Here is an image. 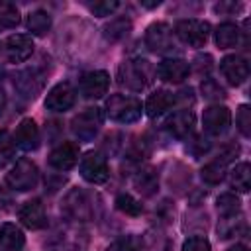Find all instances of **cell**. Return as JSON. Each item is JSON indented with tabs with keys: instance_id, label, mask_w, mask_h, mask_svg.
<instances>
[{
	"instance_id": "cell-1",
	"label": "cell",
	"mask_w": 251,
	"mask_h": 251,
	"mask_svg": "<svg viewBox=\"0 0 251 251\" xmlns=\"http://www.w3.org/2000/svg\"><path fill=\"white\" fill-rule=\"evenodd\" d=\"M153 67L145 59H127L120 65L118 69V78L120 84L129 88V90H143L151 80H153Z\"/></svg>"
},
{
	"instance_id": "cell-2",
	"label": "cell",
	"mask_w": 251,
	"mask_h": 251,
	"mask_svg": "<svg viewBox=\"0 0 251 251\" xmlns=\"http://www.w3.org/2000/svg\"><path fill=\"white\" fill-rule=\"evenodd\" d=\"M141 102L133 96H124V94H112L106 102V114L120 124H131L141 118Z\"/></svg>"
},
{
	"instance_id": "cell-3",
	"label": "cell",
	"mask_w": 251,
	"mask_h": 251,
	"mask_svg": "<svg viewBox=\"0 0 251 251\" xmlns=\"http://www.w3.org/2000/svg\"><path fill=\"white\" fill-rule=\"evenodd\" d=\"M39 180V169L33 161L29 159H20L16 161V165L10 169V173L6 175V182L10 188L18 190V192H25L35 188Z\"/></svg>"
},
{
	"instance_id": "cell-4",
	"label": "cell",
	"mask_w": 251,
	"mask_h": 251,
	"mask_svg": "<svg viewBox=\"0 0 251 251\" xmlns=\"http://www.w3.org/2000/svg\"><path fill=\"white\" fill-rule=\"evenodd\" d=\"M102 110L92 106V108H84L82 112H78L73 122H71V131L75 133V137H78L80 141H90L96 137V133L100 131L102 126Z\"/></svg>"
},
{
	"instance_id": "cell-5",
	"label": "cell",
	"mask_w": 251,
	"mask_h": 251,
	"mask_svg": "<svg viewBox=\"0 0 251 251\" xmlns=\"http://www.w3.org/2000/svg\"><path fill=\"white\" fill-rule=\"evenodd\" d=\"M176 37L190 47H204L210 37V24L204 20H180L175 25Z\"/></svg>"
},
{
	"instance_id": "cell-6",
	"label": "cell",
	"mask_w": 251,
	"mask_h": 251,
	"mask_svg": "<svg viewBox=\"0 0 251 251\" xmlns=\"http://www.w3.org/2000/svg\"><path fill=\"white\" fill-rule=\"evenodd\" d=\"M145 45L153 53H161V55H169V53L176 51V41L173 37V29L165 22H155L147 27Z\"/></svg>"
},
{
	"instance_id": "cell-7",
	"label": "cell",
	"mask_w": 251,
	"mask_h": 251,
	"mask_svg": "<svg viewBox=\"0 0 251 251\" xmlns=\"http://www.w3.org/2000/svg\"><path fill=\"white\" fill-rule=\"evenodd\" d=\"M80 175L84 180L92 182V184H102L108 180L110 171H108V163L106 157L98 151H88L82 159H80Z\"/></svg>"
},
{
	"instance_id": "cell-8",
	"label": "cell",
	"mask_w": 251,
	"mask_h": 251,
	"mask_svg": "<svg viewBox=\"0 0 251 251\" xmlns=\"http://www.w3.org/2000/svg\"><path fill=\"white\" fill-rule=\"evenodd\" d=\"M202 124H204V129L210 133V135H222L229 129V124H231V112L226 108V106H220V104H214L210 108L204 110L202 114Z\"/></svg>"
},
{
	"instance_id": "cell-9",
	"label": "cell",
	"mask_w": 251,
	"mask_h": 251,
	"mask_svg": "<svg viewBox=\"0 0 251 251\" xmlns=\"http://www.w3.org/2000/svg\"><path fill=\"white\" fill-rule=\"evenodd\" d=\"M76 100V92L69 82H59L55 84L45 98V108L51 112H67L75 106Z\"/></svg>"
},
{
	"instance_id": "cell-10",
	"label": "cell",
	"mask_w": 251,
	"mask_h": 251,
	"mask_svg": "<svg viewBox=\"0 0 251 251\" xmlns=\"http://www.w3.org/2000/svg\"><path fill=\"white\" fill-rule=\"evenodd\" d=\"M220 73L231 86H239L249 76V65L241 55H227L220 61Z\"/></svg>"
},
{
	"instance_id": "cell-11",
	"label": "cell",
	"mask_w": 251,
	"mask_h": 251,
	"mask_svg": "<svg viewBox=\"0 0 251 251\" xmlns=\"http://www.w3.org/2000/svg\"><path fill=\"white\" fill-rule=\"evenodd\" d=\"M31 53H33V39L25 33L10 35L4 43V55L10 63H22L29 59Z\"/></svg>"
},
{
	"instance_id": "cell-12",
	"label": "cell",
	"mask_w": 251,
	"mask_h": 251,
	"mask_svg": "<svg viewBox=\"0 0 251 251\" xmlns=\"http://www.w3.org/2000/svg\"><path fill=\"white\" fill-rule=\"evenodd\" d=\"M157 76L165 82H173V84H178L182 82L188 73H190V65L184 61V59H176V57H171V59H165L157 65Z\"/></svg>"
},
{
	"instance_id": "cell-13",
	"label": "cell",
	"mask_w": 251,
	"mask_h": 251,
	"mask_svg": "<svg viewBox=\"0 0 251 251\" xmlns=\"http://www.w3.org/2000/svg\"><path fill=\"white\" fill-rule=\"evenodd\" d=\"M110 76L106 71H90L80 78V92L84 98H102L108 92Z\"/></svg>"
},
{
	"instance_id": "cell-14",
	"label": "cell",
	"mask_w": 251,
	"mask_h": 251,
	"mask_svg": "<svg viewBox=\"0 0 251 251\" xmlns=\"http://www.w3.org/2000/svg\"><path fill=\"white\" fill-rule=\"evenodd\" d=\"M14 86L18 88V92L25 98H35L41 88H43V73H39L37 69H25L20 71L14 78Z\"/></svg>"
},
{
	"instance_id": "cell-15",
	"label": "cell",
	"mask_w": 251,
	"mask_h": 251,
	"mask_svg": "<svg viewBox=\"0 0 251 251\" xmlns=\"http://www.w3.org/2000/svg\"><path fill=\"white\" fill-rule=\"evenodd\" d=\"M194 126H196V120L190 110H178L165 122L167 131L178 139H188L194 131Z\"/></svg>"
},
{
	"instance_id": "cell-16",
	"label": "cell",
	"mask_w": 251,
	"mask_h": 251,
	"mask_svg": "<svg viewBox=\"0 0 251 251\" xmlns=\"http://www.w3.org/2000/svg\"><path fill=\"white\" fill-rule=\"evenodd\" d=\"M78 163V145L65 141L57 145L49 155V165L57 171H69Z\"/></svg>"
},
{
	"instance_id": "cell-17",
	"label": "cell",
	"mask_w": 251,
	"mask_h": 251,
	"mask_svg": "<svg viewBox=\"0 0 251 251\" xmlns=\"http://www.w3.org/2000/svg\"><path fill=\"white\" fill-rule=\"evenodd\" d=\"M14 141L18 147H22L24 151H35L39 147V129L35 126V122L31 118H24L16 131H14Z\"/></svg>"
},
{
	"instance_id": "cell-18",
	"label": "cell",
	"mask_w": 251,
	"mask_h": 251,
	"mask_svg": "<svg viewBox=\"0 0 251 251\" xmlns=\"http://www.w3.org/2000/svg\"><path fill=\"white\" fill-rule=\"evenodd\" d=\"M63 210H65V214H69V216L75 218V220H88L90 214H92V208H90V204H88L86 194H84L82 190H78V188H73V190L65 196V200H63Z\"/></svg>"
},
{
	"instance_id": "cell-19",
	"label": "cell",
	"mask_w": 251,
	"mask_h": 251,
	"mask_svg": "<svg viewBox=\"0 0 251 251\" xmlns=\"http://www.w3.org/2000/svg\"><path fill=\"white\" fill-rule=\"evenodd\" d=\"M18 216H20V222L25 227H29V229H41L47 224V214H45V206L41 204V200H29V202H25L20 208Z\"/></svg>"
},
{
	"instance_id": "cell-20",
	"label": "cell",
	"mask_w": 251,
	"mask_h": 251,
	"mask_svg": "<svg viewBox=\"0 0 251 251\" xmlns=\"http://www.w3.org/2000/svg\"><path fill=\"white\" fill-rule=\"evenodd\" d=\"M175 102H176V96H175L173 92L161 88V90L153 92V94L147 98V102H145V112H147L149 118H159V116H163L167 110H171Z\"/></svg>"
},
{
	"instance_id": "cell-21",
	"label": "cell",
	"mask_w": 251,
	"mask_h": 251,
	"mask_svg": "<svg viewBox=\"0 0 251 251\" xmlns=\"http://www.w3.org/2000/svg\"><path fill=\"white\" fill-rule=\"evenodd\" d=\"M25 243L24 231L16 224H4L0 227V245L6 251H20Z\"/></svg>"
},
{
	"instance_id": "cell-22",
	"label": "cell",
	"mask_w": 251,
	"mask_h": 251,
	"mask_svg": "<svg viewBox=\"0 0 251 251\" xmlns=\"http://www.w3.org/2000/svg\"><path fill=\"white\" fill-rule=\"evenodd\" d=\"M239 27L233 22H224L216 27V45L220 49H229L239 43Z\"/></svg>"
},
{
	"instance_id": "cell-23",
	"label": "cell",
	"mask_w": 251,
	"mask_h": 251,
	"mask_svg": "<svg viewBox=\"0 0 251 251\" xmlns=\"http://www.w3.org/2000/svg\"><path fill=\"white\" fill-rule=\"evenodd\" d=\"M133 184H135V188H137L143 196H153V194L157 192V188H159V176H157V173H155L151 167H147V169H141V171L135 175Z\"/></svg>"
},
{
	"instance_id": "cell-24",
	"label": "cell",
	"mask_w": 251,
	"mask_h": 251,
	"mask_svg": "<svg viewBox=\"0 0 251 251\" xmlns=\"http://www.w3.org/2000/svg\"><path fill=\"white\" fill-rule=\"evenodd\" d=\"M25 25L27 29L33 33V35H45L51 27V16L43 10H33L27 14V20H25Z\"/></svg>"
},
{
	"instance_id": "cell-25",
	"label": "cell",
	"mask_w": 251,
	"mask_h": 251,
	"mask_svg": "<svg viewBox=\"0 0 251 251\" xmlns=\"http://www.w3.org/2000/svg\"><path fill=\"white\" fill-rule=\"evenodd\" d=\"M229 184L239 190V192H247L251 186V167L249 163H239L231 169L229 173Z\"/></svg>"
},
{
	"instance_id": "cell-26",
	"label": "cell",
	"mask_w": 251,
	"mask_h": 251,
	"mask_svg": "<svg viewBox=\"0 0 251 251\" xmlns=\"http://www.w3.org/2000/svg\"><path fill=\"white\" fill-rule=\"evenodd\" d=\"M129 29H131L129 18H124V16L122 18H114L110 24L104 25V37L108 41H120L129 33Z\"/></svg>"
},
{
	"instance_id": "cell-27",
	"label": "cell",
	"mask_w": 251,
	"mask_h": 251,
	"mask_svg": "<svg viewBox=\"0 0 251 251\" xmlns=\"http://www.w3.org/2000/svg\"><path fill=\"white\" fill-rule=\"evenodd\" d=\"M224 176H226V161L224 159H216L202 167V180L208 184H218L224 180Z\"/></svg>"
},
{
	"instance_id": "cell-28",
	"label": "cell",
	"mask_w": 251,
	"mask_h": 251,
	"mask_svg": "<svg viewBox=\"0 0 251 251\" xmlns=\"http://www.w3.org/2000/svg\"><path fill=\"white\" fill-rule=\"evenodd\" d=\"M20 24V12L14 4L0 0V29H12Z\"/></svg>"
},
{
	"instance_id": "cell-29",
	"label": "cell",
	"mask_w": 251,
	"mask_h": 251,
	"mask_svg": "<svg viewBox=\"0 0 251 251\" xmlns=\"http://www.w3.org/2000/svg\"><path fill=\"white\" fill-rule=\"evenodd\" d=\"M16 157V141L6 129H0V167H6Z\"/></svg>"
},
{
	"instance_id": "cell-30",
	"label": "cell",
	"mask_w": 251,
	"mask_h": 251,
	"mask_svg": "<svg viewBox=\"0 0 251 251\" xmlns=\"http://www.w3.org/2000/svg\"><path fill=\"white\" fill-rule=\"evenodd\" d=\"M116 208L120 212H124L126 216H139L141 214V202L135 200L127 192H122V194L116 196Z\"/></svg>"
},
{
	"instance_id": "cell-31",
	"label": "cell",
	"mask_w": 251,
	"mask_h": 251,
	"mask_svg": "<svg viewBox=\"0 0 251 251\" xmlns=\"http://www.w3.org/2000/svg\"><path fill=\"white\" fill-rule=\"evenodd\" d=\"M243 227H245L243 220H241V218L235 220V214H231V216H224V218H222V222H220V226H218V233H220L222 239H227V237L239 233V229H243Z\"/></svg>"
},
{
	"instance_id": "cell-32",
	"label": "cell",
	"mask_w": 251,
	"mask_h": 251,
	"mask_svg": "<svg viewBox=\"0 0 251 251\" xmlns=\"http://www.w3.org/2000/svg\"><path fill=\"white\" fill-rule=\"evenodd\" d=\"M216 206H218V212L222 216H231V214H237L239 212V198L233 194V192H226V194H220L218 200H216Z\"/></svg>"
},
{
	"instance_id": "cell-33",
	"label": "cell",
	"mask_w": 251,
	"mask_h": 251,
	"mask_svg": "<svg viewBox=\"0 0 251 251\" xmlns=\"http://www.w3.org/2000/svg\"><path fill=\"white\" fill-rule=\"evenodd\" d=\"M235 124H237V129L241 131V135H245V137L251 135V110H249L247 104H241V106L237 108Z\"/></svg>"
},
{
	"instance_id": "cell-34",
	"label": "cell",
	"mask_w": 251,
	"mask_h": 251,
	"mask_svg": "<svg viewBox=\"0 0 251 251\" xmlns=\"http://www.w3.org/2000/svg\"><path fill=\"white\" fill-rule=\"evenodd\" d=\"M200 88H202L204 98H208V100H224V98H226V90H224V88L220 86V82L214 80V78H206Z\"/></svg>"
},
{
	"instance_id": "cell-35",
	"label": "cell",
	"mask_w": 251,
	"mask_h": 251,
	"mask_svg": "<svg viewBox=\"0 0 251 251\" xmlns=\"http://www.w3.org/2000/svg\"><path fill=\"white\" fill-rule=\"evenodd\" d=\"M88 8H90V12L94 14V16H110L112 12H116L118 8H120V2H116V0H104V2H94V4H88Z\"/></svg>"
},
{
	"instance_id": "cell-36",
	"label": "cell",
	"mask_w": 251,
	"mask_h": 251,
	"mask_svg": "<svg viewBox=\"0 0 251 251\" xmlns=\"http://www.w3.org/2000/svg\"><path fill=\"white\" fill-rule=\"evenodd\" d=\"M182 251H210V241L206 237H202V235L188 237L182 243Z\"/></svg>"
},
{
	"instance_id": "cell-37",
	"label": "cell",
	"mask_w": 251,
	"mask_h": 251,
	"mask_svg": "<svg viewBox=\"0 0 251 251\" xmlns=\"http://www.w3.org/2000/svg\"><path fill=\"white\" fill-rule=\"evenodd\" d=\"M145 249L147 251H169V241L163 235H149L145 239Z\"/></svg>"
},
{
	"instance_id": "cell-38",
	"label": "cell",
	"mask_w": 251,
	"mask_h": 251,
	"mask_svg": "<svg viewBox=\"0 0 251 251\" xmlns=\"http://www.w3.org/2000/svg\"><path fill=\"white\" fill-rule=\"evenodd\" d=\"M108 251H137L135 239H133V237H120V239H116V241L108 247Z\"/></svg>"
},
{
	"instance_id": "cell-39",
	"label": "cell",
	"mask_w": 251,
	"mask_h": 251,
	"mask_svg": "<svg viewBox=\"0 0 251 251\" xmlns=\"http://www.w3.org/2000/svg\"><path fill=\"white\" fill-rule=\"evenodd\" d=\"M194 69H196L198 75L208 73V71L212 69V57H210V55H198V57L194 59Z\"/></svg>"
},
{
	"instance_id": "cell-40",
	"label": "cell",
	"mask_w": 251,
	"mask_h": 251,
	"mask_svg": "<svg viewBox=\"0 0 251 251\" xmlns=\"http://www.w3.org/2000/svg\"><path fill=\"white\" fill-rule=\"evenodd\" d=\"M208 147H210V141L206 139V137H196L194 141H190V151L194 153V155H202V153H206L208 151Z\"/></svg>"
},
{
	"instance_id": "cell-41",
	"label": "cell",
	"mask_w": 251,
	"mask_h": 251,
	"mask_svg": "<svg viewBox=\"0 0 251 251\" xmlns=\"http://www.w3.org/2000/svg\"><path fill=\"white\" fill-rule=\"evenodd\" d=\"M243 6L241 4H235V2H220V4H216V12H237V10H241Z\"/></svg>"
},
{
	"instance_id": "cell-42",
	"label": "cell",
	"mask_w": 251,
	"mask_h": 251,
	"mask_svg": "<svg viewBox=\"0 0 251 251\" xmlns=\"http://www.w3.org/2000/svg\"><path fill=\"white\" fill-rule=\"evenodd\" d=\"M4 106H6V92H4V90H2V86H0V114H2Z\"/></svg>"
},
{
	"instance_id": "cell-43",
	"label": "cell",
	"mask_w": 251,
	"mask_h": 251,
	"mask_svg": "<svg viewBox=\"0 0 251 251\" xmlns=\"http://www.w3.org/2000/svg\"><path fill=\"white\" fill-rule=\"evenodd\" d=\"M161 4V0H155V2H143L141 0V6H145V8H155V6H159Z\"/></svg>"
},
{
	"instance_id": "cell-44",
	"label": "cell",
	"mask_w": 251,
	"mask_h": 251,
	"mask_svg": "<svg viewBox=\"0 0 251 251\" xmlns=\"http://www.w3.org/2000/svg\"><path fill=\"white\" fill-rule=\"evenodd\" d=\"M227 251H249V249H247L245 245H239V243H237V245H233V247H229Z\"/></svg>"
}]
</instances>
